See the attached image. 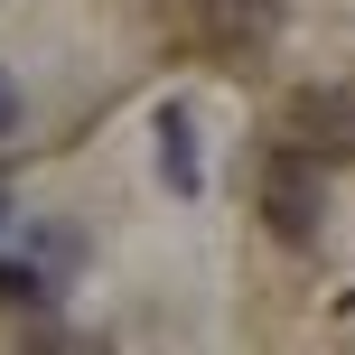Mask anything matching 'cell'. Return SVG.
<instances>
[{
	"instance_id": "1",
	"label": "cell",
	"mask_w": 355,
	"mask_h": 355,
	"mask_svg": "<svg viewBox=\"0 0 355 355\" xmlns=\"http://www.w3.org/2000/svg\"><path fill=\"white\" fill-rule=\"evenodd\" d=\"M262 225L281 234V243H318V225H327V178L309 150H281V159L262 168Z\"/></svg>"
},
{
	"instance_id": "2",
	"label": "cell",
	"mask_w": 355,
	"mask_h": 355,
	"mask_svg": "<svg viewBox=\"0 0 355 355\" xmlns=\"http://www.w3.org/2000/svg\"><path fill=\"white\" fill-rule=\"evenodd\" d=\"M290 150H309V159H355V94L346 85L290 94Z\"/></svg>"
},
{
	"instance_id": "3",
	"label": "cell",
	"mask_w": 355,
	"mask_h": 355,
	"mask_svg": "<svg viewBox=\"0 0 355 355\" xmlns=\"http://www.w3.org/2000/svg\"><path fill=\"white\" fill-rule=\"evenodd\" d=\"M159 178H168L178 196L206 187V168H196V112L187 103H159Z\"/></svg>"
},
{
	"instance_id": "4",
	"label": "cell",
	"mask_w": 355,
	"mask_h": 355,
	"mask_svg": "<svg viewBox=\"0 0 355 355\" xmlns=\"http://www.w3.org/2000/svg\"><path fill=\"white\" fill-rule=\"evenodd\" d=\"M281 0H206V37L215 47H271Z\"/></svg>"
},
{
	"instance_id": "5",
	"label": "cell",
	"mask_w": 355,
	"mask_h": 355,
	"mask_svg": "<svg viewBox=\"0 0 355 355\" xmlns=\"http://www.w3.org/2000/svg\"><path fill=\"white\" fill-rule=\"evenodd\" d=\"M10 131H19V85L0 75V141H10Z\"/></svg>"
}]
</instances>
